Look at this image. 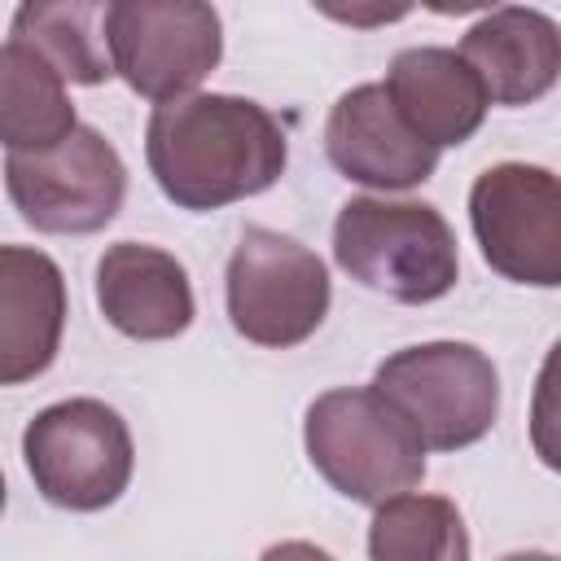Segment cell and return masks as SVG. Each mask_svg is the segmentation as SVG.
<instances>
[{"mask_svg": "<svg viewBox=\"0 0 561 561\" xmlns=\"http://www.w3.org/2000/svg\"><path fill=\"white\" fill-rule=\"evenodd\" d=\"M145 158L167 202L180 210H219L267 193L285 175L289 145L259 101L193 92L153 105Z\"/></svg>", "mask_w": 561, "mask_h": 561, "instance_id": "6da1fadb", "label": "cell"}, {"mask_svg": "<svg viewBox=\"0 0 561 561\" xmlns=\"http://www.w3.org/2000/svg\"><path fill=\"white\" fill-rule=\"evenodd\" d=\"M302 443L316 473L355 504H386L425 478V447L399 408L373 386H337L311 399Z\"/></svg>", "mask_w": 561, "mask_h": 561, "instance_id": "7a4b0ae2", "label": "cell"}, {"mask_svg": "<svg viewBox=\"0 0 561 561\" xmlns=\"http://www.w3.org/2000/svg\"><path fill=\"white\" fill-rule=\"evenodd\" d=\"M333 259L364 289L408 307L438 302L460 276L456 232L430 202L351 197L333 219Z\"/></svg>", "mask_w": 561, "mask_h": 561, "instance_id": "3957f363", "label": "cell"}, {"mask_svg": "<svg viewBox=\"0 0 561 561\" xmlns=\"http://www.w3.org/2000/svg\"><path fill=\"white\" fill-rule=\"evenodd\" d=\"M373 390L399 408L425 451L473 447L500 416V373L473 342L403 346L377 364Z\"/></svg>", "mask_w": 561, "mask_h": 561, "instance_id": "277c9868", "label": "cell"}, {"mask_svg": "<svg viewBox=\"0 0 561 561\" xmlns=\"http://www.w3.org/2000/svg\"><path fill=\"white\" fill-rule=\"evenodd\" d=\"M22 456L35 491L70 513L110 508L136 469L131 430L101 399H61L35 412L22 434Z\"/></svg>", "mask_w": 561, "mask_h": 561, "instance_id": "5b68a950", "label": "cell"}, {"mask_svg": "<svg viewBox=\"0 0 561 561\" xmlns=\"http://www.w3.org/2000/svg\"><path fill=\"white\" fill-rule=\"evenodd\" d=\"M224 294L232 329L267 351H289L307 342L324 324L333 298L320 254L276 228L241 232L228 259Z\"/></svg>", "mask_w": 561, "mask_h": 561, "instance_id": "8992f818", "label": "cell"}, {"mask_svg": "<svg viewBox=\"0 0 561 561\" xmlns=\"http://www.w3.org/2000/svg\"><path fill=\"white\" fill-rule=\"evenodd\" d=\"M105 39L114 75L153 105L193 96L224 57L219 13L197 0H118L105 9Z\"/></svg>", "mask_w": 561, "mask_h": 561, "instance_id": "52a82bcc", "label": "cell"}, {"mask_svg": "<svg viewBox=\"0 0 561 561\" xmlns=\"http://www.w3.org/2000/svg\"><path fill=\"white\" fill-rule=\"evenodd\" d=\"M469 224L491 272L530 289H561V175L495 162L469 188Z\"/></svg>", "mask_w": 561, "mask_h": 561, "instance_id": "ba28073f", "label": "cell"}, {"mask_svg": "<svg viewBox=\"0 0 561 561\" xmlns=\"http://www.w3.org/2000/svg\"><path fill=\"white\" fill-rule=\"evenodd\" d=\"M4 188L35 232L83 237L101 232L118 215L127 197V167L96 127L79 123V131L48 153H9Z\"/></svg>", "mask_w": 561, "mask_h": 561, "instance_id": "9c48e42d", "label": "cell"}, {"mask_svg": "<svg viewBox=\"0 0 561 561\" xmlns=\"http://www.w3.org/2000/svg\"><path fill=\"white\" fill-rule=\"evenodd\" d=\"M324 153L346 180L368 188H416L438 167V149L403 123L386 83H359L333 101Z\"/></svg>", "mask_w": 561, "mask_h": 561, "instance_id": "30bf717a", "label": "cell"}, {"mask_svg": "<svg viewBox=\"0 0 561 561\" xmlns=\"http://www.w3.org/2000/svg\"><path fill=\"white\" fill-rule=\"evenodd\" d=\"M101 316L136 342H167L193 324V285L175 254L145 241H114L96 263Z\"/></svg>", "mask_w": 561, "mask_h": 561, "instance_id": "8fae6325", "label": "cell"}, {"mask_svg": "<svg viewBox=\"0 0 561 561\" xmlns=\"http://www.w3.org/2000/svg\"><path fill=\"white\" fill-rule=\"evenodd\" d=\"M460 57L495 105H535L561 79V26L543 9L500 4L465 31Z\"/></svg>", "mask_w": 561, "mask_h": 561, "instance_id": "7c38bea8", "label": "cell"}, {"mask_svg": "<svg viewBox=\"0 0 561 561\" xmlns=\"http://www.w3.org/2000/svg\"><path fill=\"white\" fill-rule=\"evenodd\" d=\"M386 92L403 114V123L430 149L465 145L482 127L491 105L478 70L456 48H438V44H416L394 53L386 70Z\"/></svg>", "mask_w": 561, "mask_h": 561, "instance_id": "4fadbf2b", "label": "cell"}, {"mask_svg": "<svg viewBox=\"0 0 561 561\" xmlns=\"http://www.w3.org/2000/svg\"><path fill=\"white\" fill-rule=\"evenodd\" d=\"M66 329V280L61 267L31 245L0 250V381L22 386L39 377Z\"/></svg>", "mask_w": 561, "mask_h": 561, "instance_id": "5bb4252c", "label": "cell"}, {"mask_svg": "<svg viewBox=\"0 0 561 561\" xmlns=\"http://www.w3.org/2000/svg\"><path fill=\"white\" fill-rule=\"evenodd\" d=\"M79 131L66 79L18 39L0 48V140L9 153H48Z\"/></svg>", "mask_w": 561, "mask_h": 561, "instance_id": "9a60e30c", "label": "cell"}, {"mask_svg": "<svg viewBox=\"0 0 561 561\" xmlns=\"http://www.w3.org/2000/svg\"><path fill=\"white\" fill-rule=\"evenodd\" d=\"M105 9L110 4H22L9 22V39L39 53L66 83L96 88L114 75L110 39H105Z\"/></svg>", "mask_w": 561, "mask_h": 561, "instance_id": "2e32d148", "label": "cell"}, {"mask_svg": "<svg viewBox=\"0 0 561 561\" xmlns=\"http://www.w3.org/2000/svg\"><path fill=\"white\" fill-rule=\"evenodd\" d=\"M368 561H469V530L447 495H394L368 526Z\"/></svg>", "mask_w": 561, "mask_h": 561, "instance_id": "e0dca14e", "label": "cell"}, {"mask_svg": "<svg viewBox=\"0 0 561 561\" xmlns=\"http://www.w3.org/2000/svg\"><path fill=\"white\" fill-rule=\"evenodd\" d=\"M530 447L552 473H561V337L543 355L530 390Z\"/></svg>", "mask_w": 561, "mask_h": 561, "instance_id": "ac0fdd59", "label": "cell"}, {"mask_svg": "<svg viewBox=\"0 0 561 561\" xmlns=\"http://www.w3.org/2000/svg\"><path fill=\"white\" fill-rule=\"evenodd\" d=\"M259 561H333L324 548L307 543V539H285V543H272Z\"/></svg>", "mask_w": 561, "mask_h": 561, "instance_id": "d6986e66", "label": "cell"}, {"mask_svg": "<svg viewBox=\"0 0 561 561\" xmlns=\"http://www.w3.org/2000/svg\"><path fill=\"white\" fill-rule=\"evenodd\" d=\"M500 561H557V557H548V552H508Z\"/></svg>", "mask_w": 561, "mask_h": 561, "instance_id": "ffe728a7", "label": "cell"}]
</instances>
